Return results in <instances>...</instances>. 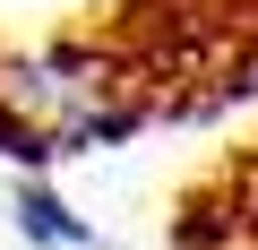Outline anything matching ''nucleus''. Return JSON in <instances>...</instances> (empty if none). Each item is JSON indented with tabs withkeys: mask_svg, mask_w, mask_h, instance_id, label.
Instances as JSON below:
<instances>
[{
	"mask_svg": "<svg viewBox=\"0 0 258 250\" xmlns=\"http://www.w3.org/2000/svg\"><path fill=\"white\" fill-rule=\"evenodd\" d=\"M18 233H26V241H52V250H78V241H86V224H78L52 190H35V181L18 190Z\"/></svg>",
	"mask_w": 258,
	"mask_h": 250,
	"instance_id": "nucleus-1",
	"label": "nucleus"
}]
</instances>
